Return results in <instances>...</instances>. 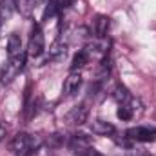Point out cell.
<instances>
[{
    "mask_svg": "<svg viewBox=\"0 0 156 156\" xmlns=\"http://www.w3.org/2000/svg\"><path fill=\"white\" fill-rule=\"evenodd\" d=\"M42 145V138L37 134H27V133H18L11 142H9V151L13 156H31L35 154Z\"/></svg>",
    "mask_w": 156,
    "mask_h": 156,
    "instance_id": "cell-1",
    "label": "cell"
},
{
    "mask_svg": "<svg viewBox=\"0 0 156 156\" xmlns=\"http://www.w3.org/2000/svg\"><path fill=\"white\" fill-rule=\"evenodd\" d=\"M24 66H26V53H20L18 56L7 58V62L2 66V71H0V83L2 85L11 83L15 78L22 73Z\"/></svg>",
    "mask_w": 156,
    "mask_h": 156,
    "instance_id": "cell-2",
    "label": "cell"
},
{
    "mask_svg": "<svg viewBox=\"0 0 156 156\" xmlns=\"http://www.w3.org/2000/svg\"><path fill=\"white\" fill-rule=\"evenodd\" d=\"M45 49V44H44V35L40 31L38 26L33 27V33H31V38H29V45H27V55L29 56H40Z\"/></svg>",
    "mask_w": 156,
    "mask_h": 156,
    "instance_id": "cell-3",
    "label": "cell"
},
{
    "mask_svg": "<svg viewBox=\"0 0 156 156\" xmlns=\"http://www.w3.org/2000/svg\"><path fill=\"white\" fill-rule=\"evenodd\" d=\"M129 138L138 140V142H154L156 140V129L154 127H134L127 131Z\"/></svg>",
    "mask_w": 156,
    "mask_h": 156,
    "instance_id": "cell-4",
    "label": "cell"
},
{
    "mask_svg": "<svg viewBox=\"0 0 156 156\" xmlns=\"http://www.w3.org/2000/svg\"><path fill=\"white\" fill-rule=\"evenodd\" d=\"M87 116H89V109L85 105H78V107H73L66 115V122L71 125H82L87 122Z\"/></svg>",
    "mask_w": 156,
    "mask_h": 156,
    "instance_id": "cell-5",
    "label": "cell"
},
{
    "mask_svg": "<svg viewBox=\"0 0 156 156\" xmlns=\"http://www.w3.org/2000/svg\"><path fill=\"white\" fill-rule=\"evenodd\" d=\"M80 85H82V76H80V73L71 71V75L66 78V82H64V93H66L67 96H71V94H75L78 89H80Z\"/></svg>",
    "mask_w": 156,
    "mask_h": 156,
    "instance_id": "cell-6",
    "label": "cell"
},
{
    "mask_svg": "<svg viewBox=\"0 0 156 156\" xmlns=\"http://www.w3.org/2000/svg\"><path fill=\"white\" fill-rule=\"evenodd\" d=\"M69 147L75 151V153H85L89 147H91V142H89V138L85 136V134H75V136H71V140H69Z\"/></svg>",
    "mask_w": 156,
    "mask_h": 156,
    "instance_id": "cell-7",
    "label": "cell"
},
{
    "mask_svg": "<svg viewBox=\"0 0 156 156\" xmlns=\"http://www.w3.org/2000/svg\"><path fill=\"white\" fill-rule=\"evenodd\" d=\"M91 131L94 134H102V136H107V134H113L115 133V125L105 122V120H94L91 123Z\"/></svg>",
    "mask_w": 156,
    "mask_h": 156,
    "instance_id": "cell-8",
    "label": "cell"
},
{
    "mask_svg": "<svg viewBox=\"0 0 156 156\" xmlns=\"http://www.w3.org/2000/svg\"><path fill=\"white\" fill-rule=\"evenodd\" d=\"M109 24H111V18H109V16H105V15L96 16V20H94V35H96L98 38H104V37L107 35Z\"/></svg>",
    "mask_w": 156,
    "mask_h": 156,
    "instance_id": "cell-9",
    "label": "cell"
},
{
    "mask_svg": "<svg viewBox=\"0 0 156 156\" xmlns=\"http://www.w3.org/2000/svg\"><path fill=\"white\" fill-rule=\"evenodd\" d=\"M20 53H24L22 51V40H20V37L16 33H11L9 40H7V55L11 58V56H18Z\"/></svg>",
    "mask_w": 156,
    "mask_h": 156,
    "instance_id": "cell-10",
    "label": "cell"
},
{
    "mask_svg": "<svg viewBox=\"0 0 156 156\" xmlns=\"http://www.w3.org/2000/svg\"><path fill=\"white\" fill-rule=\"evenodd\" d=\"M66 53H67V45H66L64 42H60V40H56V42L49 47V58H51V60H62V58L66 56Z\"/></svg>",
    "mask_w": 156,
    "mask_h": 156,
    "instance_id": "cell-11",
    "label": "cell"
},
{
    "mask_svg": "<svg viewBox=\"0 0 156 156\" xmlns=\"http://www.w3.org/2000/svg\"><path fill=\"white\" fill-rule=\"evenodd\" d=\"M87 62H89V55H87L85 51H78L76 55L73 56V62H71V71H78V69H82Z\"/></svg>",
    "mask_w": 156,
    "mask_h": 156,
    "instance_id": "cell-12",
    "label": "cell"
},
{
    "mask_svg": "<svg viewBox=\"0 0 156 156\" xmlns=\"http://www.w3.org/2000/svg\"><path fill=\"white\" fill-rule=\"evenodd\" d=\"M109 73H111V58H109L107 55H104V58H102V62H100V67H98L96 76L102 80V78H107Z\"/></svg>",
    "mask_w": 156,
    "mask_h": 156,
    "instance_id": "cell-13",
    "label": "cell"
},
{
    "mask_svg": "<svg viewBox=\"0 0 156 156\" xmlns=\"http://www.w3.org/2000/svg\"><path fill=\"white\" fill-rule=\"evenodd\" d=\"M113 98H115L116 102H120V104H123V102L131 100V94H129V91H127L123 85H116L115 91H113Z\"/></svg>",
    "mask_w": 156,
    "mask_h": 156,
    "instance_id": "cell-14",
    "label": "cell"
},
{
    "mask_svg": "<svg viewBox=\"0 0 156 156\" xmlns=\"http://www.w3.org/2000/svg\"><path fill=\"white\" fill-rule=\"evenodd\" d=\"M15 9H16V0H2V4H0V15H2V18L9 16Z\"/></svg>",
    "mask_w": 156,
    "mask_h": 156,
    "instance_id": "cell-15",
    "label": "cell"
},
{
    "mask_svg": "<svg viewBox=\"0 0 156 156\" xmlns=\"http://www.w3.org/2000/svg\"><path fill=\"white\" fill-rule=\"evenodd\" d=\"M16 7H18L26 16H29V15H31V7H33V0H16Z\"/></svg>",
    "mask_w": 156,
    "mask_h": 156,
    "instance_id": "cell-16",
    "label": "cell"
},
{
    "mask_svg": "<svg viewBox=\"0 0 156 156\" xmlns=\"http://www.w3.org/2000/svg\"><path fill=\"white\" fill-rule=\"evenodd\" d=\"M116 115H118V118H120V120H123V122H127V120H131V118L134 116V113L131 111V107H129V105H122V107L118 109Z\"/></svg>",
    "mask_w": 156,
    "mask_h": 156,
    "instance_id": "cell-17",
    "label": "cell"
},
{
    "mask_svg": "<svg viewBox=\"0 0 156 156\" xmlns=\"http://www.w3.org/2000/svg\"><path fill=\"white\" fill-rule=\"evenodd\" d=\"M62 142H64L62 134H51V136H49V140H47V144H49L51 147H56V145H60Z\"/></svg>",
    "mask_w": 156,
    "mask_h": 156,
    "instance_id": "cell-18",
    "label": "cell"
},
{
    "mask_svg": "<svg viewBox=\"0 0 156 156\" xmlns=\"http://www.w3.org/2000/svg\"><path fill=\"white\" fill-rule=\"evenodd\" d=\"M56 13V4L55 2H51L47 7H45V13H44V20H47V18H51L53 15Z\"/></svg>",
    "mask_w": 156,
    "mask_h": 156,
    "instance_id": "cell-19",
    "label": "cell"
},
{
    "mask_svg": "<svg viewBox=\"0 0 156 156\" xmlns=\"http://www.w3.org/2000/svg\"><path fill=\"white\" fill-rule=\"evenodd\" d=\"M80 156H102V154H100L98 151H94V149H91V147H89V149H87L85 153H82Z\"/></svg>",
    "mask_w": 156,
    "mask_h": 156,
    "instance_id": "cell-20",
    "label": "cell"
},
{
    "mask_svg": "<svg viewBox=\"0 0 156 156\" xmlns=\"http://www.w3.org/2000/svg\"><path fill=\"white\" fill-rule=\"evenodd\" d=\"M4 136H5V129H4V125L0 123V140H2Z\"/></svg>",
    "mask_w": 156,
    "mask_h": 156,
    "instance_id": "cell-21",
    "label": "cell"
},
{
    "mask_svg": "<svg viewBox=\"0 0 156 156\" xmlns=\"http://www.w3.org/2000/svg\"><path fill=\"white\" fill-rule=\"evenodd\" d=\"M51 2H58V0H51Z\"/></svg>",
    "mask_w": 156,
    "mask_h": 156,
    "instance_id": "cell-22",
    "label": "cell"
}]
</instances>
